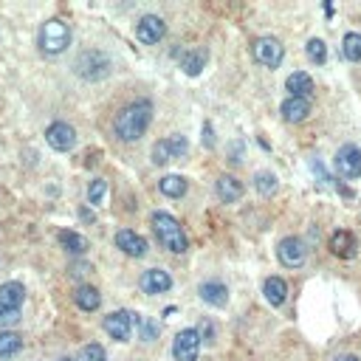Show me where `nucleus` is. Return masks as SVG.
Listing matches in <instances>:
<instances>
[{
	"label": "nucleus",
	"mask_w": 361,
	"mask_h": 361,
	"mask_svg": "<svg viewBox=\"0 0 361 361\" xmlns=\"http://www.w3.org/2000/svg\"><path fill=\"white\" fill-rule=\"evenodd\" d=\"M150 122H152V105L144 102V99H136V102L124 105V107L116 113L113 130H116V136H119L122 141H138V138L147 133Z\"/></svg>",
	"instance_id": "1"
},
{
	"label": "nucleus",
	"mask_w": 361,
	"mask_h": 361,
	"mask_svg": "<svg viewBox=\"0 0 361 361\" xmlns=\"http://www.w3.org/2000/svg\"><path fill=\"white\" fill-rule=\"evenodd\" d=\"M152 232H155L158 243L172 254H184L190 249V240H187L184 229H180V223L166 212H155L152 215Z\"/></svg>",
	"instance_id": "2"
},
{
	"label": "nucleus",
	"mask_w": 361,
	"mask_h": 361,
	"mask_svg": "<svg viewBox=\"0 0 361 361\" xmlns=\"http://www.w3.org/2000/svg\"><path fill=\"white\" fill-rule=\"evenodd\" d=\"M68 46H71V29H68V23H63V20H48V23H43V32H40V51H43V54L57 57V54H63Z\"/></svg>",
	"instance_id": "3"
},
{
	"label": "nucleus",
	"mask_w": 361,
	"mask_h": 361,
	"mask_svg": "<svg viewBox=\"0 0 361 361\" xmlns=\"http://www.w3.org/2000/svg\"><path fill=\"white\" fill-rule=\"evenodd\" d=\"M77 74L88 82H96V79H105L110 74V57L102 54V51H82L77 57Z\"/></svg>",
	"instance_id": "4"
},
{
	"label": "nucleus",
	"mask_w": 361,
	"mask_h": 361,
	"mask_svg": "<svg viewBox=\"0 0 361 361\" xmlns=\"http://www.w3.org/2000/svg\"><path fill=\"white\" fill-rule=\"evenodd\" d=\"M187 150H190V141L180 136V133H175L169 138H161V141L152 144V164L155 166H164V164H169L175 158H184Z\"/></svg>",
	"instance_id": "5"
},
{
	"label": "nucleus",
	"mask_w": 361,
	"mask_h": 361,
	"mask_svg": "<svg viewBox=\"0 0 361 361\" xmlns=\"http://www.w3.org/2000/svg\"><path fill=\"white\" fill-rule=\"evenodd\" d=\"M201 333L198 327H187L180 330L172 341V358L175 361H198V353H201Z\"/></svg>",
	"instance_id": "6"
},
{
	"label": "nucleus",
	"mask_w": 361,
	"mask_h": 361,
	"mask_svg": "<svg viewBox=\"0 0 361 361\" xmlns=\"http://www.w3.org/2000/svg\"><path fill=\"white\" fill-rule=\"evenodd\" d=\"M251 51H254V60L260 65H265V68H280L282 65V57H285V48H282V43L277 37H260V40H254Z\"/></svg>",
	"instance_id": "7"
},
{
	"label": "nucleus",
	"mask_w": 361,
	"mask_h": 361,
	"mask_svg": "<svg viewBox=\"0 0 361 361\" xmlns=\"http://www.w3.org/2000/svg\"><path fill=\"white\" fill-rule=\"evenodd\" d=\"M336 172L341 178H347V180L361 178V150L355 144H344L336 152Z\"/></svg>",
	"instance_id": "8"
},
{
	"label": "nucleus",
	"mask_w": 361,
	"mask_h": 361,
	"mask_svg": "<svg viewBox=\"0 0 361 361\" xmlns=\"http://www.w3.org/2000/svg\"><path fill=\"white\" fill-rule=\"evenodd\" d=\"M277 257H280L282 265L299 268V265L305 263V257H308V246H305V240H299V237H285V240H280V246H277Z\"/></svg>",
	"instance_id": "9"
},
{
	"label": "nucleus",
	"mask_w": 361,
	"mask_h": 361,
	"mask_svg": "<svg viewBox=\"0 0 361 361\" xmlns=\"http://www.w3.org/2000/svg\"><path fill=\"white\" fill-rule=\"evenodd\" d=\"M133 322H136V313H130V310H116V313L105 316L102 327H105V333H107L110 339L127 341V339H130V330H133Z\"/></svg>",
	"instance_id": "10"
},
{
	"label": "nucleus",
	"mask_w": 361,
	"mask_h": 361,
	"mask_svg": "<svg viewBox=\"0 0 361 361\" xmlns=\"http://www.w3.org/2000/svg\"><path fill=\"white\" fill-rule=\"evenodd\" d=\"M164 34H166V26H164V20L155 18V15L141 18L138 26H136V37H138L141 46H155V43L164 40Z\"/></svg>",
	"instance_id": "11"
},
{
	"label": "nucleus",
	"mask_w": 361,
	"mask_h": 361,
	"mask_svg": "<svg viewBox=\"0 0 361 361\" xmlns=\"http://www.w3.org/2000/svg\"><path fill=\"white\" fill-rule=\"evenodd\" d=\"M46 141H48L57 152H68V150H74V144H77V130H74L71 124H65V122H54V124L46 130Z\"/></svg>",
	"instance_id": "12"
},
{
	"label": "nucleus",
	"mask_w": 361,
	"mask_h": 361,
	"mask_svg": "<svg viewBox=\"0 0 361 361\" xmlns=\"http://www.w3.org/2000/svg\"><path fill=\"white\" fill-rule=\"evenodd\" d=\"M138 285H141L144 294H152L155 296V294H166L172 288V277L164 268H150V271L141 274V282Z\"/></svg>",
	"instance_id": "13"
},
{
	"label": "nucleus",
	"mask_w": 361,
	"mask_h": 361,
	"mask_svg": "<svg viewBox=\"0 0 361 361\" xmlns=\"http://www.w3.org/2000/svg\"><path fill=\"white\" fill-rule=\"evenodd\" d=\"M116 246L127 254V257H144L147 254V240L141 237V235H136L133 229H122V232H116Z\"/></svg>",
	"instance_id": "14"
},
{
	"label": "nucleus",
	"mask_w": 361,
	"mask_h": 361,
	"mask_svg": "<svg viewBox=\"0 0 361 361\" xmlns=\"http://www.w3.org/2000/svg\"><path fill=\"white\" fill-rule=\"evenodd\" d=\"M280 113H282V119H285V122H291V124L305 122V119H308V113H310V102H308L305 96H288V99L282 102Z\"/></svg>",
	"instance_id": "15"
},
{
	"label": "nucleus",
	"mask_w": 361,
	"mask_h": 361,
	"mask_svg": "<svg viewBox=\"0 0 361 361\" xmlns=\"http://www.w3.org/2000/svg\"><path fill=\"white\" fill-rule=\"evenodd\" d=\"M198 294H201V299H204L206 305H212V308H226V302H229V288H226L223 282H218V280L204 282V285L198 288Z\"/></svg>",
	"instance_id": "16"
},
{
	"label": "nucleus",
	"mask_w": 361,
	"mask_h": 361,
	"mask_svg": "<svg viewBox=\"0 0 361 361\" xmlns=\"http://www.w3.org/2000/svg\"><path fill=\"white\" fill-rule=\"evenodd\" d=\"M215 192H218V198H221L223 204H235V201H240V195H243V184H240L235 175H221L218 184H215Z\"/></svg>",
	"instance_id": "17"
},
{
	"label": "nucleus",
	"mask_w": 361,
	"mask_h": 361,
	"mask_svg": "<svg viewBox=\"0 0 361 361\" xmlns=\"http://www.w3.org/2000/svg\"><path fill=\"white\" fill-rule=\"evenodd\" d=\"M263 294H265L268 305L282 308V305H285V299H288V285H285V280H282V277H268V280H265V285H263Z\"/></svg>",
	"instance_id": "18"
},
{
	"label": "nucleus",
	"mask_w": 361,
	"mask_h": 361,
	"mask_svg": "<svg viewBox=\"0 0 361 361\" xmlns=\"http://www.w3.org/2000/svg\"><path fill=\"white\" fill-rule=\"evenodd\" d=\"M23 299H26V288L20 282H4V285H0V305H4V308L20 310Z\"/></svg>",
	"instance_id": "19"
},
{
	"label": "nucleus",
	"mask_w": 361,
	"mask_h": 361,
	"mask_svg": "<svg viewBox=\"0 0 361 361\" xmlns=\"http://www.w3.org/2000/svg\"><path fill=\"white\" fill-rule=\"evenodd\" d=\"M187 178L184 175H164L161 180H158V190H161V195H166V198H184L187 195Z\"/></svg>",
	"instance_id": "20"
},
{
	"label": "nucleus",
	"mask_w": 361,
	"mask_h": 361,
	"mask_svg": "<svg viewBox=\"0 0 361 361\" xmlns=\"http://www.w3.org/2000/svg\"><path fill=\"white\" fill-rule=\"evenodd\" d=\"M57 240H60V246H63L68 254H74V257H82V254L88 251V240H85L79 232H68V229H63V232L57 235Z\"/></svg>",
	"instance_id": "21"
},
{
	"label": "nucleus",
	"mask_w": 361,
	"mask_h": 361,
	"mask_svg": "<svg viewBox=\"0 0 361 361\" xmlns=\"http://www.w3.org/2000/svg\"><path fill=\"white\" fill-rule=\"evenodd\" d=\"M206 60H209L206 48H192V51L184 54V60H180V68H184V74H190V77H198L204 71Z\"/></svg>",
	"instance_id": "22"
},
{
	"label": "nucleus",
	"mask_w": 361,
	"mask_h": 361,
	"mask_svg": "<svg viewBox=\"0 0 361 361\" xmlns=\"http://www.w3.org/2000/svg\"><path fill=\"white\" fill-rule=\"evenodd\" d=\"M285 91H288L291 96H305V99H308V93L313 91V79H310L305 71H296V74H291V77L285 79Z\"/></svg>",
	"instance_id": "23"
},
{
	"label": "nucleus",
	"mask_w": 361,
	"mask_h": 361,
	"mask_svg": "<svg viewBox=\"0 0 361 361\" xmlns=\"http://www.w3.org/2000/svg\"><path fill=\"white\" fill-rule=\"evenodd\" d=\"M74 302H77L82 310H96L99 302H102V296H99V291H96L93 285H79V288L74 291Z\"/></svg>",
	"instance_id": "24"
},
{
	"label": "nucleus",
	"mask_w": 361,
	"mask_h": 361,
	"mask_svg": "<svg viewBox=\"0 0 361 361\" xmlns=\"http://www.w3.org/2000/svg\"><path fill=\"white\" fill-rule=\"evenodd\" d=\"M23 347V336L15 330H0V358H9L15 353H20Z\"/></svg>",
	"instance_id": "25"
},
{
	"label": "nucleus",
	"mask_w": 361,
	"mask_h": 361,
	"mask_svg": "<svg viewBox=\"0 0 361 361\" xmlns=\"http://www.w3.org/2000/svg\"><path fill=\"white\" fill-rule=\"evenodd\" d=\"M353 246H355V240H353L350 232H336V235L330 237V249H333L336 257H353V254H355Z\"/></svg>",
	"instance_id": "26"
},
{
	"label": "nucleus",
	"mask_w": 361,
	"mask_h": 361,
	"mask_svg": "<svg viewBox=\"0 0 361 361\" xmlns=\"http://www.w3.org/2000/svg\"><path fill=\"white\" fill-rule=\"evenodd\" d=\"M341 51H344V57H347L350 63H361V34H358V32L344 34V40H341Z\"/></svg>",
	"instance_id": "27"
},
{
	"label": "nucleus",
	"mask_w": 361,
	"mask_h": 361,
	"mask_svg": "<svg viewBox=\"0 0 361 361\" xmlns=\"http://www.w3.org/2000/svg\"><path fill=\"white\" fill-rule=\"evenodd\" d=\"M254 187H257L260 195H274L277 187H280V180H277L274 172H257V175H254Z\"/></svg>",
	"instance_id": "28"
},
{
	"label": "nucleus",
	"mask_w": 361,
	"mask_h": 361,
	"mask_svg": "<svg viewBox=\"0 0 361 361\" xmlns=\"http://www.w3.org/2000/svg\"><path fill=\"white\" fill-rule=\"evenodd\" d=\"M305 51H308V57H310V63H316V65H322V63H327V46L322 43V40H308V46H305Z\"/></svg>",
	"instance_id": "29"
},
{
	"label": "nucleus",
	"mask_w": 361,
	"mask_h": 361,
	"mask_svg": "<svg viewBox=\"0 0 361 361\" xmlns=\"http://www.w3.org/2000/svg\"><path fill=\"white\" fill-rule=\"evenodd\" d=\"M105 195H107V180H102V178L91 180V187H88V201H91V206H99Z\"/></svg>",
	"instance_id": "30"
},
{
	"label": "nucleus",
	"mask_w": 361,
	"mask_h": 361,
	"mask_svg": "<svg viewBox=\"0 0 361 361\" xmlns=\"http://www.w3.org/2000/svg\"><path fill=\"white\" fill-rule=\"evenodd\" d=\"M20 310H15V308H4V305H0V327H15V324H20Z\"/></svg>",
	"instance_id": "31"
},
{
	"label": "nucleus",
	"mask_w": 361,
	"mask_h": 361,
	"mask_svg": "<svg viewBox=\"0 0 361 361\" xmlns=\"http://www.w3.org/2000/svg\"><path fill=\"white\" fill-rule=\"evenodd\" d=\"M79 361H107V355H105L102 344H85V347H82Z\"/></svg>",
	"instance_id": "32"
},
{
	"label": "nucleus",
	"mask_w": 361,
	"mask_h": 361,
	"mask_svg": "<svg viewBox=\"0 0 361 361\" xmlns=\"http://www.w3.org/2000/svg\"><path fill=\"white\" fill-rule=\"evenodd\" d=\"M138 330H141V339L144 341H155L158 339V322H152V319H144L138 324Z\"/></svg>",
	"instance_id": "33"
},
{
	"label": "nucleus",
	"mask_w": 361,
	"mask_h": 361,
	"mask_svg": "<svg viewBox=\"0 0 361 361\" xmlns=\"http://www.w3.org/2000/svg\"><path fill=\"white\" fill-rule=\"evenodd\" d=\"M198 333H201V341H206V344H215V324H212L209 319H206V322H201Z\"/></svg>",
	"instance_id": "34"
},
{
	"label": "nucleus",
	"mask_w": 361,
	"mask_h": 361,
	"mask_svg": "<svg viewBox=\"0 0 361 361\" xmlns=\"http://www.w3.org/2000/svg\"><path fill=\"white\" fill-rule=\"evenodd\" d=\"M88 271H91L88 263H74V265H71V274H74V277H85Z\"/></svg>",
	"instance_id": "35"
},
{
	"label": "nucleus",
	"mask_w": 361,
	"mask_h": 361,
	"mask_svg": "<svg viewBox=\"0 0 361 361\" xmlns=\"http://www.w3.org/2000/svg\"><path fill=\"white\" fill-rule=\"evenodd\" d=\"M204 144L212 147V124H204Z\"/></svg>",
	"instance_id": "36"
},
{
	"label": "nucleus",
	"mask_w": 361,
	"mask_h": 361,
	"mask_svg": "<svg viewBox=\"0 0 361 361\" xmlns=\"http://www.w3.org/2000/svg\"><path fill=\"white\" fill-rule=\"evenodd\" d=\"M336 361H358V355H350V353H344V355H339Z\"/></svg>",
	"instance_id": "37"
},
{
	"label": "nucleus",
	"mask_w": 361,
	"mask_h": 361,
	"mask_svg": "<svg viewBox=\"0 0 361 361\" xmlns=\"http://www.w3.org/2000/svg\"><path fill=\"white\" fill-rule=\"evenodd\" d=\"M60 361H77V358H60Z\"/></svg>",
	"instance_id": "38"
}]
</instances>
